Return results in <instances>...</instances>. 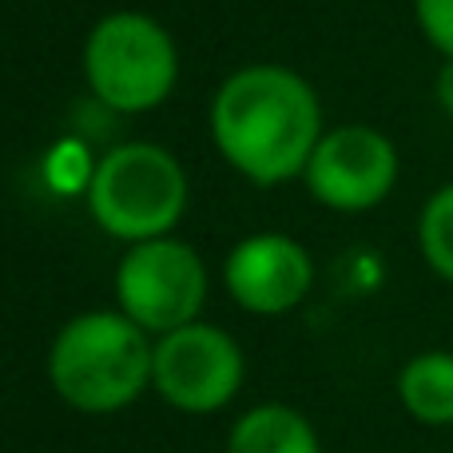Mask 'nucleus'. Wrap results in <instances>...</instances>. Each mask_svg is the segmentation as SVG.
<instances>
[{"instance_id": "obj_4", "label": "nucleus", "mask_w": 453, "mask_h": 453, "mask_svg": "<svg viewBox=\"0 0 453 453\" xmlns=\"http://www.w3.org/2000/svg\"><path fill=\"white\" fill-rule=\"evenodd\" d=\"M84 76L111 111H151L172 96L180 56L159 20L143 12H111L88 32Z\"/></svg>"}, {"instance_id": "obj_6", "label": "nucleus", "mask_w": 453, "mask_h": 453, "mask_svg": "<svg viewBox=\"0 0 453 453\" xmlns=\"http://www.w3.org/2000/svg\"><path fill=\"white\" fill-rule=\"evenodd\" d=\"M247 378L242 346L211 322H188L156 338L151 390L180 414H219L231 406Z\"/></svg>"}, {"instance_id": "obj_8", "label": "nucleus", "mask_w": 453, "mask_h": 453, "mask_svg": "<svg viewBox=\"0 0 453 453\" xmlns=\"http://www.w3.org/2000/svg\"><path fill=\"white\" fill-rule=\"evenodd\" d=\"M223 287L247 314H287L311 295L314 263L306 247L290 234H250L234 242L223 263Z\"/></svg>"}, {"instance_id": "obj_13", "label": "nucleus", "mask_w": 453, "mask_h": 453, "mask_svg": "<svg viewBox=\"0 0 453 453\" xmlns=\"http://www.w3.org/2000/svg\"><path fill=\"white\" fill-rule=\"evenodd\" d=\"M434 96H438L441 111L446 116H453V60H446L438 68V80H434Z\"/></svg>"}, {"instance_id": "obj_9", "label": "nucleus", "mask_w": 453, "mask_h": 453, "mask_svg": "<svg viewBox=\"0 0 453 453\" xmlns=\"http://www.w3.org/2000/svg\"><path fill=\"white\" fill-rule=\"evenodd\" d=\"M223 453H322V441L303 410L263 402L231 426Z\"/></svg>"}, {"instance_id": "obj_5", "label": "nucleus", "mask_w": 453, "mask_h": 453, "mask_svg": "<svg viewBox=\"0 0 453 453\" xmlns=\"http://www.w3.org/2000/svg\"><path fill=\"white\" fill-rule=\"evenodd\" d=\"M119 314L148 330L151 338L199 322L207 303V266L196 247L180 239H148L127 247L116 266Z\"/></svg>"}, {"instance_id": "obj_12", "label": "nucleus", "mask_w": 453, "mask_h": 453, "mask_svg": "<svg viewBox=\"0 0 453 453\" xmlns=\"http://www.w3.org/2000/svg\"><path fill=\"white\" fill-rule=\"evenodd\" d=\"M414 16L422 36L446 60H453V0H414Z\"/></svg>"}, {"instance_id": "obj_10", "label": "nucleus", "mask_w": 453, "mask_h": 453, "mask_svg": "<svg viewBox=\"0 0 453 453\" xmlns=\"http://www.w3.org/2000/svg\"><path fill=\"white\" fill-rule=\"evenodd\" d=\"M398 402L418 426H453V350H422L398 370Z\"/></svg>"}, {"instance_id": "obj_2", "label": "nucleus", "mask_w": 453, "mask_h": 453, "mask_svg": "<svg viewBox=\"0 0 453 453\" xmlns=\"http://www.w3.org/2000/svg\"><path fill=\"white\" fill-rule=\"evenodd\" d=\"M151 342L119 311H88L64 322L48 350V382L80 414H119L151 390Z\"/></svg>"}, {"instance_id": "obj_1", "label": "nucleus", "mask_w": 453, "mask_h": 453, "mask_svg": "<svg viewBox=\"0 0 453 453\" xmlns=\"http://www.w3.org/2000/svg\"><path fill=\"white\" fill-rule=\"evenodd\" d=\"M215 148L250 183H287L306 172L322 140V108L314 88L279 64L234 72L211 104Z\"/></svg>"}, {"instance_id": "obj_7", "label": "nucleus", "mask_w": 453, "mask_h": 453, "mask_svg": "<svg viewBox=\"0 0 453 453\" xmlns=\"http://www.w3.org/2000/svg\"><path fill=\"white\" fill-rule=\"evenodd\" d=\"M303 183L330 211H370L398 183V148L370 124L322 132Z\"/></svg>"}, {"instance_id": "obj_3", "label": "nucleus", "mask_w": 453, "mask_h": 453, "mask_svg": "<svg viewBox=\"0 0 453 453\" xmlns=\"http://www.w3.org/2000/svg\"><path fill=\"white\" fill-rule=\"evenodd\" d=\"M88 207L111 239H164L188 211V175L159 143H119L96 164Z\"/></svg>"}, {"instance_id": "obj_11", "label": "nucleus", "mask_w": 453, "mask_h": 453, "mask_svg": "<svg viewBox=\"0 0 453 453\" xmlns=\"http://www.w3.org/2000/svg\"><path fill=\"white\" fill-rule=\"evenodd\" d=\"M418 247L438 279L453 282V183H441L418 215Z\"/></svg>"}]
</instances>
